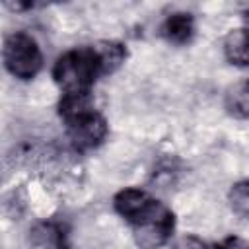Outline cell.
I'll use <instances>...</instances> for the list:
<instances>
[{
    "label": "cell",
    "mask_w": 249,
    "mask_h": 249,
    "mask_svg": "<svg viewBox=\"0 0 249 249\" xmlns=\"http://www.w3.org/2000/svg\"><path fill=\"white\" fill-rule=\"evenodd\" d=\"M226 107L233 117L249 119V80L239 82L228 89Z\"/></svg>",
    "instance_id": "obj_8"
},
{
    "label": "cell",
    "mask_w": 249,
    "mask_h": 249,
    "mask_svg": "<svg viewBox=\"0 0 249 249\" xmlns=\"http://www.w3.org/2000/svg\"><path fill=\"white\" fill-rule=\"evenodd\" d=\"M113 206L119 212V216L124 218L130 226H138V224L146 222L148 218L156 216L165 204H161L158 198H154L144 189L128 187L115 195Z\"/></svg>",
    "instance_id": "obj_4"
},
{
    "label": "cell",
    "mask_w": 249,
    "mask_h": 249,
    "mask_svg": "<svg viewBox=\"0 0 249 249\" xmlns=\"http://www.w3.org/2000/svg\"><path fill=\"white\" fill-rule=\"evenodd\" d=\"M214 249H249V241H245L243 237H237V235H230V237L222 239Z\"/></svg>",
    "instance_id": "obj_11"
},
{
    "label": "cell",
    "mask_w": 249,
    "mask_h": 249,
    "mask_svg": "<svg viewBox=\"0 0 249 249\" xmlns=\"http://www.w3.org/2000/svg\"><path fill=\"white\" fill-rule=\"evenodd\" d=\"M224 54L235 66H249V27L231 29L224 37Z\"/></svg>",
    "instance_id": "obj_7"
},
{
    "label": "cell",
    "mask_w": 249,
    "mask_h": 249,
    "mask_svg": "<svg viewBox=\"0 0 249 249\" xmlns=\"http://www.w3.org/2000/svg\"><path fill=\"white\" fill-rule=\"evenodd\" d=\"M105 74L95 45L70 49L60 54L53 66V78L62 95L89 93L99 76Z\"/></svg>",
    "instance_id": "obj_2"
},
{
    "label": "cell",
    "mask_w": 249,
    "mask_h": 249,
    "mask_svg": "<svg viewBox=\"0 0 249 249\" xmlns=\"http://www.w3.org/2000/svg\"><path fill=\"white\" fill-rule=\"evenodd\" d=\"M230 206L231 210L241 216V218H249V181H239L230 189L228 195Z\"/></svg>",
    "instance_id": "obj_9"
},
{
    "label": "cell",
    "mask_w": 249,
    "mask_h": 249,
    "mask_svg": "<svg viewBox=\"0 0 249 249\" xmlns=\"http://www.w3.org/2000/svg\"><path fill=\"white\" fill-rule=\"evenodd\" d=\"M160 33L165 41L173 43V45H185L193 39L195 35V21L193 16L187 12H177L171 14L160 27Z\"/></svg>",
    "instance_id": "obj_6"
},
{
    "label": "cell",
    "mask_w": 249,
    "mask_h": 249,
    "mask_svg": "<svg viewBox=\"0 0 249 249\" xmlns=\"http://www.w3.org/2000/svg\"><path fill=\"white\" fill-rule=\"evenodd\" d=\"M173 228H175L173 212L167 206H163L156 216L148 218L138 226H132L134 241L140 249H160L171 237Z\"/></svg>",
    "instance_id": "obj_5"
},
{
    "label": "cell",
    "mask_w": 249,
    "mask_h": 249,
    "mask_svg": "<svg viewBox=\"0 0 249 249\" xmlns=\"http://www.w3.org/2000/svg\"><path fill=\"white\" fill-rule=\"evenodd\" d=\"M58 113L66 123V136L76 152L97 148L107 136V121L91 107V95H62Z\"/></svg>",
    "instance_id": "obj_1"
},
{
    "label": "cell",
    "mask_w": 249,
    "mask_h": 249,
    "mask_svg": "<svg viewBox=\"0 0 249 249\" xmlns=\"http://www.w3.org/2000/svg\"><path fill=\"white\" fill-rule=\"evenodd\" d=\"M175 249H210V247L200 237H196V235H183L177 241Z\"/></svg>",
    "instance_id": "obj_10"
},
{
    "label": "cell",
    "mask_w": 249,
    "mask_h": 249,
    "mask_svg": "<svg viewBox=\"0 0 249 249\" xmlns=\"http://www.w3.org/2000/svg\"><path fill=\"white\" fill-rule=\"evenodd\" d=\"M2 58L6 70L19 80H31L43 68V53L37 41L23 31L6 35Z\"/></svg>",
    "instance_id": "obj_3"
}]
</instances>
